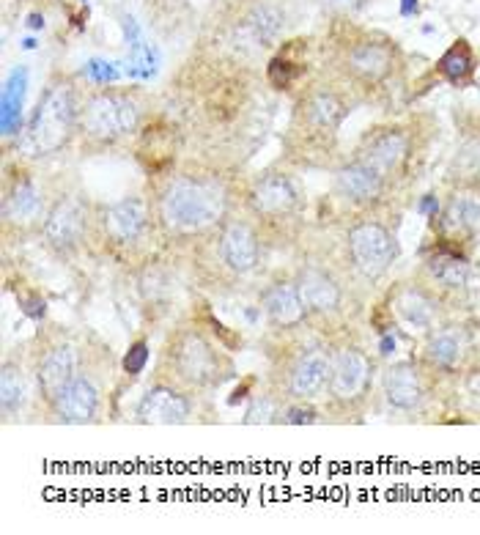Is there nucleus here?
<instances>
[{
	"label": "nucleus",
	"instance_id": "f257e3e1",
	"mask_svg": "<svg viewBox=\"0 0 480 535\" xmlns=\"http://www.w3.org/2000/svg\"><path fill=\"white\" fill-rule=\"evenodd\" d=\"M228 187L212 173H176L154 198V220L171 239L209 236L228 217Z\"/></svg>",
	"mask_w": 480,
	"mask_h": 535
},
{
	"label": "nucleus",
	"instance_id": "f03ea898",
	"mask_svg": "<svg viewBox=\"0 0 480 535\" xmlns=\"http://www.w3.org/2000/svg\"><path fill=\"white\" fill-rule=\"evenodd\" d=\"M162 374H168V379L160 382H171L187 393H209L234 379L236 365L212 338L203 335V330L179 327L165 343Z\"/></svg>",
	"mask_w": 480,
	"mask_h": 535
},
{
	"label": "nucleus",
	"instance_id": "7ed1b4c3",
	"mask_svg": "<svg viewBox=\"0 0 480 535\" xmlns=\"http://www.w3.org/2000/svg\"><path fill=\"white\" fill-rule=\"evenodd\" d=\"M146 107L127 91H99L80 102L77 138L86 151H105L143 129Z\"/></svg>",
	"mask_w": 480,
	"mask_h": 535
},
{
	"label": "nucleus",
	"instance_id": "20e7f679",
	"mask_svg": "<svg viewBox=\"0 0 480 535\" xmlns=\"http://www.w3.org/2000/svg\"><path fill=\"white\" fill-rule=\"evenodd\" d=\"M80 102L72 83H53L44 91L42 102L31 118V127L25 132V149L31 157H50L61 151L77 135Z\"/></svg>",
	"mask_w": 480,
	"mask_h": 535
},
{
	"label": "nucleus",
	"instance_id": "39448f33",
	"mask_svg": "<svg viewBox=\"0 0 480 535\" xmlns=\"http://www.w3.org/2000/svg\"><path fill=\"white\" fill-rule=\"evenodd\" d=\"M50 206L44 204V190L36 182V173L25 165H9L3 176V198H0V220L6 239H25L42 234L44 217Z\"/></svg>",
	"mask_w": 480,
	"mask_h": 535
},
{
	"label": "nucleus",
	"instance_id": "423d86ee",
	"mask_svg": "<svg viewBox=\"0 0 480 535\" xmlns=\"http://www.w3.org/2000/svg\"><path fill=\"white\" fill-rule=\"evenodd\" d=\"M250 217L269 231H283V223L294 220L302 209V195L286 173L261 176L245 198Z\"/></svg>",
	"mask_w": 480,
	"mask_h": 535
},
{
	"label": "nucleus",
	"instance_id": "0eeeda50",
	"mask_svg": "<svg viewBox=\"0 0 480 535\" xmlns=\"http://www.w3.org/2000/svg\"><path fill=\"white\" fill-rule=\"evenodd\" d=\"M88 228H91V214L83 195H61L50 204L39 236L53 256L69 258L83 247Z\"/></svg>",
	"mask_w": 480,
	"mask_h": 535
},
{
	"label": "nucleus",
	"instance_id": "6e6552de",
	"mask_svg": "<svg viewBox=\"0 0 480 535\" xmlns=\"http://www.w3.org/2000/svg\"><path fill=\"white\" fill-rule=\"evenodd\" d=\"M214 236V261L228 278H245L261 261V236L250 220L225 217Z\"/></svg>",
	"mask_w": 480,
	"mask_h": 535
},
{
	"label": "nucleus",
	"instance_id": "1a4fd4ad",
	"mask_svg": "<svg viewBox=\"0 0 480 535\" xmlns=\"http://www.w3.org/2000/svg\"><path fill=\"white\" fill-rule=\"evenodd\" d=\"M94 220L102 242L110 250H132L140 245L143 236L149 234L154 214L143 198L132 195V198H121L116 204L102 206Z\"/></svg>",
	"mask_w": 480,
	"mask_h": 535
},
{
	"label": "nucleus",
	"instance_id": "9d476101",
	"mask_svg": "<svg viewBox=\"0 0 480 535\" xmlns=\"http://www.w3.org/2000/svg\"><path fill=\"white\" fill-rule=\"evenodd\" d=\"M349 256L365 278H382L398 256L395 236L379 223H360L349 231Z\"/></svg>",
	"mask_w": 480,
	"mask_h": 535
},
{
	"label": "nucleus",
	"instance_id": "9b49d317",
	"mask_svg": "<svg viewBox=\"0 0 480 535\" xmlns=\"http://www.w3.org/2000/svg\"><path fill=\"white\" fill-rule=\"evenodd\" d=\"M33 374H36V387H39V396L50 407L55 398L64 393L66 387L75 382L80 376V360H77V349L72 343L55 341L50 343L42 352V357L33 365Z\"/></svg>",
	"mask_w": 480,
	"mask_h": 535
},
{
	"label": "nucleus",
	"instance_id": "f8f14e48",
	"mask_svg": "<svg viewBox=\"0 0 480 535\" xmlns=\"http://www.w3.org/2000/svg\"><path fill=\"white\" fill-rule=\"evenodd\" d=\"M135 415L151 426H182L192 418V393L171 382H157L143 393Z\"/></svg>",
	"mask_w": 480,
	"mask_h": 535
},
{
	"label": "nucleus",
	"instance_id": "ddd939ff",
	"mask_svg": "<svg viewBox=\"0 0 480 535\" xmlns=\"http://www.w3.org/2000/svg\"><path fill=\"white\" fill-rule=\"evenodd\" d=\"M371 382V360L357 349H341L330 357V382L327 390L335 401L352 404L363 396Z\"/></svg>",
	"mask_w": 480,
	"mask_h": 535
},
{
	"label": "nucleus",
	"instance_id": "4468645a",
	"mask_svg": "<svg viewBox=\"0 0 480 535\" xmlns=\"http://www.w3.org/2000/svg\"><path fill=\"white\" fill-rule=\"evenodd\" d=\"M330 382V354L305 349L294 357L286 371V393L291 401H310Z\"/></svg>",
	"mask_w": 480,
	"mask_h": 535
},
{
	"label": "nucleus",
	"instance_id": "2eb2a0df",
	"mask_svg": "<svg viewBox=\"0 0 480 535\" xmlns=\"http://www.w3.org/2000/svg\"><path fill=\"white\" fill-rule=\"evenodd\" d=\"M343 116H346V105L341 99L335 97L332 91H316L299 105L297 124L302 132H294V138L299 135V138L313 143L316 138L335 135V129L341 127Z\"/></svg>",
	"mask_w": 480,
	"mask_h": 535
},
{
	"label": "nucleus",
	"instance_id": "dca6fc26",
	"mask_svg": "<svg viewBox=\"0 0 480 535\" xmlns=\"http://www.w3.org/2000/svg\"><path fill=\"white\" fill-rule=\"evenodd\" d=\"M99 407H102L99 387L94 385V379L80 374L75 382L66 387L64 393L50 404V412H53L55 420H61V423L83 426V423H94V420L99 418Z\"/></svg>",
	"mask_w": 480,
	"mask_h": 535
},
{
	"label": "nucleus",
	"instance_id": "f3484780",
	"mask_svg": "<svg viewBox=\"0 0 480 535\" xmlns=\"http://www.w3.org/2000/svg\"><path fill=\"white\" fill-rule=\"evenodd\" d=\"M264 313L267 319L280 327V330H297L308 319V308L302 302V294H299L297 283L291 280H278L272 283L267 291H264Z\"/></svg>",
	"mask_w": 480,
	"mask_h": 535
},
{
	"label": "nucleus",
	"instance_id": "a211bd4d",
	"mask_svg": "<svg viewBox=\"0 0 480 535\" xmlns=\"http://www.w3.org/2000/svg\"><path fill=\"white\" fill-rule=\"evenodd\" d=\"M335 190L349 204H374L384 193V176L368 162L354 160L335 173Z\"/></svg>",
	"mask_w": 480,
	"mask_h": 535
},
{
	"label": "nucleus",
	"instance_id": "6ab92c4d",
	"mask_svg": "<svg viewBox=\"0 0 480 535\" xmlns=\"http://www.w3.org/2000/svg\"><path fill=\"white\" fill-rule=\"evenodd\" d=\"M409 157V138L398 129H382L371 138L365 140L360 160L368 162L374 171H379L387 179L390 173H395Z\"/></svg>",
	"mask_w": 480,
	"mask_h": 535
},
{
	"label": "nucleus",
	"instance_id": "aec40b11",
	"mask_svg": "<svg viewBox=\"0 0 480 535\" xmlns=\"http://www.w3.org/2000/svg\"><path fill=\"white\" fill-rule=\"evenodd\" d=\"M297 289L302 294V302H305L308 313H321L324 316V313H335L341 308V286L321 269H302L297 278Z\"/></svg>",
	"mask_w": 480,
	"mask_h": 535
},
{
	"label": "nucleus",
	"instance_id": "412c9836",
	"mask_svg": "<svg viewBox=\"0 0 480 535\" xmlns=\"http://www.w3.org/2000/svg\"><path fill=\"white\" fill-rule=\"evenodd\" d=\"M384 396L393 404L395 409H415L423 401V385H420V374L415 371V365L401 363L393 365L384 374Z\"/></svg>",
	"mask_w": 480,
	"mask_h": 535
},
{
	"label": "nucleus",
	"instance_id": "4be33fe9",
	"mask_svg": "<svg viewBox=\"0 0 480 535\" xmlns=\"http://www.w3.org/2000/svg\"><path fill=\"white\" fill-rule=\"evenodd\" d=\"M346 64L352 69V75H357L365 83H379L384 77L390 75L393 69V53L390 47L376 42H363L349 50V58Z\"/></svg>",
	"mask_w": 480,
	"mask_h": 535
},
{
	"label": "nucleus",
	"instance_id": "5701e85b",
	"mask_svg": "<svg viewBox=\"0 0 480 535\" xmlns=\"http://www.w3.org/2000/svg\"><path fill=\"white\" fill-rule=\"evenodd\" d=\"M28 401H31V379H28L20 363L6 360L3 368H0V409H3V418H17L22 409L28 407Z\"/></svg>",
	"mask_w": 480,
	"mask_h": 535
},
{
	"label": "nucleus",
	"instance_id": "b1692460",
	"mask_svg": "<svg viewBox=\"0 0 480 535\" xmlns=\"http://www.w3.org/2000/svg\"><path fill=\"white\" fill-rule=\"evenodd\" d=\"M25 91H28V69L17 66L3 86V97H0V127H3V138L11 140L22 127V105H25Z\"/></svg>",
	"mask_w": 480,
	"mask_h": 535
},
{
	"label": "nucleus",
	"instance_id": "393cba45",
	"mask_svg": "<svg viewBox=\"0 0 480 535\" xmlns=\"http://www.w3.org/2000/svg\"><path fill=\"white\" fill-rule=\"evenodd\" d=\"M280 31H283V14L275 6H256L242 22L239 36H245L256 47H272L278 42Z\"/></svg>",
	"mask_w": 480,
	"mask_h": 535
},
{
	"label": "nucleus",
	"instance_id": "a878e982",
	"mask_svg": "<svg viewBox=\"0 0 480 535\" xmlns=\"http://www.w3.org/2000/svg\"><path fill=\"white\" fill-rule=\"evenodd\" d=\"M395 308L401 313V319H406L412 327H431L434 321V302L428 300L426 291L420 289H404L395 300Z\"/></svg>",
	"mask_w": 480,
	"mask_h": 535
},
{
	"label": "nucleus",
	"instance_id": "bb28decb",
	"mask_svg": "<svg viewBox=\"0 0 480 535\" xmlns=\"http://www.w3.org/2000/svg\"><path fill=\"white\" fill-rule=\"evenodd\" d=\"M450 182L478 184L480 182V138L467 140L450 162Z\"/></svg>",
	"mask_w": 480,
	"mask_h": 535
},
{
	"label": "nucleus",
	"instance_id": "cd10ccee",
	"mask_svg": "<svg viewBox=\"0 0 480 535\" xmlns=\"http://www.w3.org/2000/svg\"><path fill=\"white\" fill-rule=\"evenodd\" d=\"M461 352H464V343L456 330H442L426 346V357L439 368H453L459 363Z\"/></svg>",
	"mask_w": 480,
	"mask_h": 535
},
{
	"label": "nucleus",
	"instance_id": "c85d7f7f",
	"mask_svg": "<svg viewBox=\"0 0 480 535\" xmlns=\"http://www.w3.org/2000/svg\"><path fill=\"white\" fill-rule=\"evenodd\" d=\"M439 72L448 77L450 83H461L467 80L472 72V50L467 42H456L448 53L439 61Z\"/></svg>",
	"mask_w": 480,
	"mask_h": 535
},
{
	"label": "nucleus",
	"instance_id": "c756f323",
	"mask_svg": "<svg viewBox=\"0 0 480 535\" xmlns=\"http://www.w3.org/2000/svg\"><path fill=\"white\" fill-rule=\"evenodd\" d=\"M431 272L439 283H445L450 289H461L470 280V267L459 256H437L431 261Z\"/></svg>",
	"mask_w": 480,
	"mask_h": 535
},
{
	"label": "nucleus",
	"instance_id": "7c9ffc66",
	"mask_svg": "<svg viewBox=\"0 0 480 535\" xmlns=\"http://www.w3.org/2000/svg\"><path fill=\"white\" fill-rule=\"evenodd\" d=\"M283 398L278 393H256L250 407L245 412L247 426H256V423H275L283 415Z\"/></svg>",
	"mask_w": 480,
	"mask_h": 535
},
{
	"label": "nucleus",
	"instance_id": "2f4dec72",
	"mask_svg": "<svg viewBox=\"0 0 480 535\" xmlns=\"http://www.w3.org/2000/svg\"><path fill=\"white\" fill-rule=\"evenodd\" d=\"M445 220H448L450 228H459V231L475 228V225H480V206L475 201H467V198H456L450 204Z\"/></svg>",
	"mask_w": 480,
	"mask_h": 535
},
{
	"label": "nucleus",
	"instance_id": "473e14b6",
	"mask_svg": "<svg viewBox=\"0 0 480 535\" xmlns=\"http://www.w3.org/2000/svg\"><path fill=\"white\" fill-rule=\"evenodd\" d=\"M299 72H302V69L291 64V61H286V58H275V61L269 64L267 75H269V83L283 91V88H288L294 80H297Z\"/></svg>",
	"mask_w": 480,
	"mask_h": 535
},
{
	"label": "nucleus",
	"instance_id": "72a5a7b5",
	"mask_svg": "<svg viewBox=\"0 0 480 535\" xmlns=\"http://www.w3.org/2000/svg\"><path fill=\"white\" fill-rule=\"evenodd\" d=\"M146 363H149V343L135 341L129 346L127 357H124V371H127L129 376H138L143 374Z\"/></svg>",
	"mask_w": 480,
	"mask_h": 535
},
{
	"label": "nucleus",
	"instance_id": "f704fd0d",
	"mask_svg": "<svg viewBox=\"0 0 480 535\" xmlns=\"http://www.w3.org/2000/svg\"><path fill=\"white\" fill-rule=\"evenodd\" d=\"M316 412L310 407H305V401H299V404H288L283 409V415H280V423H286V426H310V423H316Z\"/></svg>",
	"mask_w": 480,
	"mask_h": 535
},
{
	"label": "nucleus",
	"instance_id": "c9c22d12",
	"mask_svg": "<svg viewBox=\"0 0 480 535\" xmlns=\"http://www.w3.org/2000/svg\"><path fill=\"white\" fill-rule=\"evenodd\" d=\"M86 75L94 80V83H113L118 77L116 64H107V61H91L86 66Z\"/></svg>",
	"mask_w": 480,
	"mask_h": 535
},
{
	"label": "nucleus",
	"instance_id": "e433bc0d",
	"mask_svg": "<svg viewBox=\"0 0 480 535\" xmlns=\"http://www.w3.org/2000/svg\"><path fill=\"white\" fill-rule=\"evenodd\" d=\"M22 305H25L22 311L28 313L31 319H42V316H44V300H42V297H33V300H22Z\"/></svg>",
	"mask_w": 480,
	"mask_h": 535
},
{
	"label": "nucleus",
	"instance_id": "4c0bfd02",
	"mask_svg": "<svg viewBox=\"0 0 480 535\" xmlns=\"http://www.w3.org/2000/svg\"><path fill=\"white\" fill-rule=\"evenodd\" d=\"M330 6L341 11H357L363 6V0H330Z\"/></svg>",
	"mask_w": 480,
	"mask_h": 535
},
{
	"label": "nucleus",
	"instance_id": "58836bf2",
	"mask_svg": "<svg viewBox=\"0 0 480 535\" xmlns=\"http://www.w3.org/2000/svg\"><path fill=\"white\" fill-rule=\"evenodd\" d=\"M420 212H423V214H437L439 212V201H437V198H434V195H428L426 201L420 204Z\"/></svg>",
	"mask_w": 480,
	"mask_h": 535
},
{
	"label": "nucleus",
	"instance_id": "ea45409f",
	"mask_svg": "<svg viewBox=\"0 0 480 535\" xmlns=\"http://www.w3.org/2000/svg\"><path fill=\"white\" fill-rule=\"evenodd\" d=\"M379 349H382V354H393L395 352V338H393V335H384L382 343H379Z\"/></svg>",
	"mask_w": 480,
	"mask_h": 535
},
{
	"label": "nucleus",
	"instance_id": "a19ab883",
	"mask_svg": "<svg viewBox=\"0 0 480 535\" xmlns=\"http://www.w3.org/2000/svg\"><path fill=\"white\" fill-rule=\"evenodd\" d=\"M417 11V0H401V14L404 17H412Z\"/></svg>",
	"mask_w": 480,
	"mask_h": 535
},
{
	"label": "nucleus",
	"instance_id": "79ce46f5",
	"mask_svg": "<svg viewBox=\"0 0 480 535\" xmlns=\"http://www.w3.org/2000/svg\"><path fill=\"white\" fill-rule=\"evenodd\" d=\"M28 25L39 31V28H44V17H39V14H31V17H28Z\"/></svg>",
	"mask_w": 480,
	"mask_h": 535
}]
</instances>
